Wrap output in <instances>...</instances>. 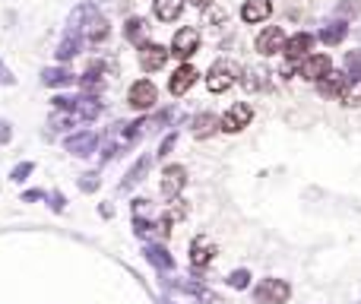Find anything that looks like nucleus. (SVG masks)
I'll return each mask as SVG.
<instances>
[{
	"mask_svg": "<svg viewBox=\"0 0 361 304\" xmlns=\"http://www.w3.org/2000/svg\"><path fill=\"white\" fill-rule=\"evenodd\" d=\"M48 206H51V213H67V197L60 194V190H48Z\"/></svg>",
	"mask_w": 361,
	"mask_h": 304,
	"instance_id": "473e14b6",
	"label": "nucleus"
},
{
	"mask_svg": "<svg viewBox=\"0 0 361 304\" xmlns=\"http://www.w3.org/2000/svg\"><path fill=\"white\" fill-rule=\"evenodd\" d=\"M133 219H146V213H149V200H143V197H137L133 200Z\"/></svg>",
	"mask_w": 361,
	"mask_h": 304,
	"instance_id": "f704fd0d",
	"label": "nucleus"
},
{
	"mask_svg": "<svg viewBox=\"0 0 361 304\" xmlns=\"http://www.w3.org/2000/svg\"><path fill=\"white\" fill-rule=\"evenodd\" d=\"M197 70H194V67L190 64H180L178 70H174V76L172 80H168V92H172V95H184V92L190 89V86H194V82H197Z\"/></svg>",
	"mask_w": 361,
	"mask_h": 304,
	"instance_id": "dca6fc26",
	"label": "nucleus"
},
{
	"mask_svg": "<svg viewBox=\"0 0 361 304\" xmlns=\"http://www.w3.org/2000/svg\"><path fill=\"white\" fill-rule=\"evenodd\" d=\"M146 19H140V16H130L127 19V25H124V38L130 41V45H137V48H146L149 41H146Z\"/></svg>",
	"mask_w": 361,
	"mask_h": 304,
	"instance_id": "4be33fe9",
	"label": "nucleus"
},
{
	"mask_svg": "<svg viewBox=\"0 0 361 304\" xmlns=\"http://www.w3.org/2000/svg\"><path fill=\"white\" fill-rule=\"evenodd\" d=\"M187 187V168L184 165H168L162 172V184H159V190H162L165 200H174L180 197V190Z\"/></svg>",
	"mask_w": 361,
	"mask_h": 304,
	"instance_id": "423d86ee",
	"label": "nucleus"
},
{
	"mask_svg": "<svg viewBox=\"0 0 361 304\" xmlns=\"http://www.w3.org/2000/svg\"><path fill=\"white\" fill-rule=\"evenodd\" d=\"M165 285H168V288H180V292H187L190 298H197V301H203V304H222L216 292H209L206 285H197V282H165Z\"/></svg>",
	"mask_w": 361,
	"mask_h": 304,
	"instance_id": "412c9836",
	"label": "nucleus"
},
{
	"mask_svg": "<svg viewBox=\"0 0 361 304\" xmlns=\"http://www.w3.org/2000/svg\"><path fill=\"white\" fill-rule=\"evenodd\" d=\"M187 3H194L197 10H209V7L216 3V0H187Z\"/></svg>",
	"mask_w": 361,
	"mask_h": 304,
	"instance_id": "58836bf2",
	"label": "nucleus"
},
{
	"mask_svg": "<svg viewBox=\"0 0 361 304\" xmlns=\"http://www.w3.org/2000/svg\"><path fill=\"white\" fill-rule=\"evenodd\" d=\"M349 89H352V80H349V73H327L321 82H317V92H321L323 99H345L349 95Z\"/></svg>",
	"mask_w": 361,
	"mask_h": 304,
	"instance_id": "1a4fd4ad",
	"label": "nucleus"
},
{
	"mask_svg": "<svg viewBox=\"0 0 361 304\" xmlns=\"http://www.w3.org/2000/svg\"><path fill=\"white\" fill-rule=\"evenodd\" d=\"M358 13H361L358 0H339L336 3V16L339 19H352V16H358Z\"/></svg>",
	"mask_w": 361,
	"mask_h": 304,
	"instance_id": "7c9ffc66",
	"label": "nucleus"
},
{
	"mask_svg": "<svg viewBox=\"0 0 361 304\" xmlns=\"http://www.w3.org/2000/svg\"><path fill=\"white\" fill-rule=\"evenodd\" d=\"M127 102H130V108H137V111H149V108H156L159 102V89L152 80H137L130 86V92H127Z\"/></svg>",
	"mask_w": 361,
	"mask_h": 304,
	"instance_id": "7ed1b4c3",
	"label": "nucleus"
},
{
	"mask_svg": "<svg viewBox=\"0 0 361 304\" xmlns=\"http://www.w3.org/2000/svg\"><path fill=\"white\" fill-rule=\"evenodd\" d=\"M345 73H349V80L352 82H361V48H355V51L345 54Z\"/></svg>",
	"mask_w": 361,
	"mask_h": 304,
	"instance_id": "cd10ccee",
	"label": "nucleus"
},
{
	"mask_svg": "<svg viewBox=\"0 0 361 304\" xmlns=\"http://www.w3.org/2000/svg\"><path fill=\"white\" fill-rule=\"evenodd\" d=\"M272 16V0H244V7H241V19L244 23H263V19Z\"/></svg>",
	"mask_w": 361,
	"mask_h": 304,
	"instance_id": "f3484780",
	"label": "nucleus"
},
{
	"mask_svg": "<svg viewBox=\"0 0 361 304\" xmlns=\"http://www.w3.org/2000/svg\"><path fill=\"white\" fill-rule=\"evenodd\" d=\"M143 257H146L159 272H174V257L168 254L162 244H146V247H143Z\"/></svg>",
	"mask_w": 361,
	"mask_h": 304,
	"instance_id": "6ab92c4d",
	"label": "nucleus"
},
{
	"mask_svg": "<svg viewBox=\"0 0 361 304\" xmlns=\"http://www.w3.org/2000/svg\"><path fill=\"white\" fill-rule=\"evenodd\" d=\"M213 260H216V244L206 238V235L190 241V264H194V270H203V266H209Z\"/></svg>",
	"mask_w": 361,
	"mask_h": 304,
	"instance_id": "4468645a",
	"label": "nucleus"
},
{
	"mask_svg": "<svg viewBox=\"0 0 361 304\" xmlns=\"http://www.w3.org/2000/svg\"><path fill=\"white\" fill-rule=\"evenodd\" d=\"M345 35H349V25H345V19H333V23H327L321 32H317V38H321L323 45H329V48H333V45L345 41Z\"/></svg>",
	"mask_w": 361,
	"mask_h": 304,
	"instance_id": "393cba45",
	"label": "nucleus"
},
{
	"mask_svg": "<svg viewBox=\"0 0 361 304\" xmlns=\"http://www.w3.org/2000/svg\"><path fill=\"white\" fill-rule=\"evenodd\" d=\"M168 58H172V51L165 48V45H156V41H149L146 48H140V67L146 70V73L162 70V67L168 64Z\"/></svg>",
	"mask_w": 361,
	"mask_h": 304,
	"instance_id": "9b49d317",
	"label": "nucleus"
},
{
	"mask_svg": "<svg viewBox=\"0 0 361 304\" xmlns=\"http://www.w3.org/2000/svg\"><path fill=\"white\" fill-rule=\"evenodd\" d=\"M254 121V108L247 105V102H235V105L222 115V130L225 133H241L244 127H251Z\"/></svg>",
	"mask_w": 361,
	"mask_h": 304,
	"instance_id": "39448f33",
	"label": "nucleus"
},
{
	"mask_svg": "<svg viewBox=\"0 0 361 304\" xmlns=\"http://www.w3.org/2000/svg\"><path fill=\"white\" fill-rule=\"evenodd\" d=\"M73 124H76L73 111H54V115H51V127H54V130H70Z\"/></svg>",
	"mask_w": 361,
	"mask_h": 304,
	"instance_id": "c756f323",
	"label": "nucleus"
},
{
	"mask_svg": "<svg viewBox=\"0 0 361 304\" xmlns=\"http://www.w3.org/2000/svg\"><path fill=\"white\" fill-rule=\"evenodd\" d=\"M0 86H16V76H13V70L3 64V58H0Z\"/></svg>",
	"mask_w": 361,
	"mask_h": 304,
	"instance_id": "c9c22d12",
	"label": "nucleus"
},
{
	"mask_svg": "<svg viewBox=\"0 0 361 304\" xmlns=\"http://www.w3.org/2000/svg\"><path fill=\"white\" fill-rule=\"evenodd\" d=\"M82 32H70L67 29L64 32V38H60V45H58V51H54V58L60 60V64H67V60H73L76 54H80V48H82Z\"/></svg>",
	"mask_w": 361,
	"mask_h": 304,
	"instance_id": "a211bd4d",
	"label": "nucleus"
},
{
	"mask_svg": "<svg viewBox=\"0 0 361 304\" xmlns=\"http://www.w3.org/2000/svg\"><path fill=\"white\" fill-rule=\"evenodd\" d=\"M190 130H194V137H197V140H209L216 130H222V117L203 111V115L194 117V127H190Z\"/></svg>",
	"mask_w": 361,
	"mask_h": 304,
	"instance_id": "aec40b11",
	"label": "nucleus"
},
{
	"mask_svg": "<svg viewBox=\"0 0 361 304\" xmlns=\"http://www.w3.org/2000/svg\"><path fill=\"white\" fill-rule=\"evenodd\" d=\"M35 172V162H19L13 172H10V181H16V184H23V181H29V174Z\"/></svg>",
	"mask_w": 361,
	"mask_h": 304,
	"instance_id": "2f4dec72",
	"label": "nucleus"
},
{
	"mask_svg": "<svg viewBox=\"0 0 361 304\" xmlns=\"http://www.w3.org/2000/svg\"><path fill=\"white\" fill-rule=\"evenodd\" d=\"M225 285L235 288V292H244V288H251V270H231L229 276H225Z\"/></svg>",
	"mask_w": 361,
	"mask_h": 304,
	"instance_id": "bb28decb",
	"label": "nucleus"
},
{
	"mask_svg": "<svg viewBox=\"0 0 361 304\" xmlns=\"http://www.w3.org/2000/svg\"><path fill=\"white\" fill-rule=\"evenodd\" d=\"M286 29L282 25H266L260 35H257V51H260L263 58H272V54H279L286 51Z\"/></svg>",
	"mask_w": 361,
	"mask_h": 304,
	"instance_id": "0eeeda50",
	"label": "nucleus"
},
{
	"mask_svg": "<svg viewBox=\"0 0 361 304\" xmlns=\"http://www.w3.org/2000/svg\"><path fill=\"white\" fill-rule=\"evenodd\" d=\"M99 133L95 130H76V133H70L64 140V146H67V152L70 156H92L95 152V146H99Z\"/></svg>",
	"mask_w": 361,
	"mask_h": 304,
	"instance_id": "9d476101",
	"label": "nucleus"
},
{
	"mask_svg": "<svg viewBox=\"0 0 361 304\" xmlns=\"http://www.w3.org/2000/svg\"><path fill=\"white\" fill-rule=\"evenodd\" d=\"M45 197H48V190H25L23 203H35V200H45Z\"/></svg>",
	"mask_w": 361,
	"mask_h": 304,
	"instance_id": "4c0bfd02",
	"label": "nucleus"
},
{
	"mask_svg": "<svg viewBox=\"0 0 361 304\" xmlns=\"http://www.w3.org/2000/svg\"><path fill=\"white\" fill-rule=\"evenodd\" d=\"M159 304H174V301H172V298H159Z\"/></svg>",
	"mask_w": 361,
	"mask_h": 304,
	"instance_id": "ea45409f",
	"label": "nucleus"
},
{
	"mask_svg": "<svg viewBox=\"0 0 361 304\" xmlns=\"http://www.w3.org/2000/svg\"><path fill=\"white\" fill-rule=\"evenodd\" d=\"M10 140H13V127H10V121H0V146H7Z\"/></svg>",
	"mask_w": 361,
	"mask_h": 304,
	"instance_id": "e433bc0d",
	"label": "nucleus"
},
{
	"mask_svg": "<svg viewBox=\"0 0 361 304\" xmlns=\"http://www.w3.org/2000/svg\"><path fill=\"white\" fill-rule=\"evenodd\" d=\"M257 304H286L292 298V285L286 279H263L254 288Z\"/></svg>",
	"mask_w": 361,
	"mask_h": 304,
	"instance_id": "f03ea898",
	"label": "nucleus"
},
{
	"mask_svg": "<svg viewBox=\"0 0 361 304\" xmlns=\"http://www.w3.org/2000/svg\"><path fill=\"white\" fill-rule=\"evenodd\" d=\"M92 3H95V0H92ZM99 3H102V0H99Z\"/></svg>",
	"mask_w": 361,
	"mask_h": 304,
	"instance_id": "a19ab883",
	"label": "nucleus"
},
{
	"mask_svg": "<svg viewBox=\"0 0 361 304\" xmlns=\"http://www.w3.org/2000/svg\"><path fill=\"white\" fill-rule=\"evenodd\" d=\"M152 162H156V156H140L137 159V162H133V168L127 174H124V181L117 184V190H121V194H127V190H133L137 187V184H143L146 181V174H149V168H152Z\"/></svg>",
	"mask_w": 361,
	"mask_h": 304,
	"instance_id": "ddd939ff",
	"label": "nucleus"
},
{
	"mask_svg": "<svg viewBox=\"0 0 361 304\" xmlns=\"http://www.w3.org/2000/svg\"><path fill=\"white\" fill-rule=\"evenodd\" d=\"M241 86L247 92H260V89H270V73L263 67H247L244 76H241Z\"/></svg>",
	"mask_w": 361,
	"mask_h": 304,
	"instance_id": "5701e85b",
	"label": "nucleus"
},
{
	"mask_svg": "<svg viewBox=\"0 0 361 304\" xmlns=\"http://www.w3.org/2000/svg\"><path fill=\"white\" fill-rule=\"evenodd\" d=\"M327 73H333V60L329 54H311L298 64V76H304L307 82H321Z\"/></svg>",
	"mask_w": 361,
	"mask_h": 304,
	"instance_id": "6e6552de",
	"label": "nucleus"
},
{
	"mask_svg": "<svg viewBox=\"0 0 361 304\" xmlns=\"http://www.w3.org/2000/svg\"><path fill=\"white\" fill-rule=\"evenodd\" d=\"M76 184H80L82 194H95V190L102 187V178H99V172H82L80 178H76Z\"/></svg>",
	"mask_w": 361,
	"mask_h": 304,
	"instance_id": "c85d7f7f",
	"label": "nucleus"
},
{
	"mask_svg": "<svg viewBox=\"0 0 361 304\" xmlns=\"http://www.w3.org/2000/svg\"><path fill=\"white\" fill-rule=\"evenodd\" d=\"M174 143H178V130H172V133H165V140L159 143V152H156V159H165L168 152L174 149Z\"/></svg>",
	"mask_w": 361,
	"mask_h": 304,
	"instance_id": "72a5a7b5",
	"label": "nucleus"
},
{
	"mask_svg": "<svg viewBox=\"0 0 361 304\" xmlns=\"http://www.w3.org/2000/svg\"><path fill=\"white\" fill-rule=\"evenodd\" d=\"M200 51V29H194V25H184V29H178L172 38V54L180 60L194 58Z\"/></svg>",
	"mask_w": 361,
	"mask_h": 304,
	"instance_id": "20e7f679",
	"label": "nucleus"
},
{
	"mask_svg": "<svg viewBox=\"0 0 361 304\" xmlns=\"http://www.w3.org/2000/svg\"><path fill=\"white\" fill-rule=\"evenodd\" d=\"M311 51H314V35H311V32L288 35V41H286V58H288V60L301 64L304 58H311Z\"/></svg>",
	"mask_w": 361,
	"mask_h": 304,
	"instance_id": "f8f14e48",
	"label": "nucleus"
},
{
	"mask_svg": "<svg viewBox=\"0 0 361 304\" xmlns=\"http://www.w3.org/2000/svg\"><path fill=\"white\" fill-rule=\"evenodd\" d=\"M80 86L89 92V95H92L95 89H102V86H105V80H102V64H92L89 70L80 76Z\"/></svg>",
	"mask_w": 361,
	"mask_h": 304,
	"instance_id": "a878e982",
	"label": "nucleus"
},
{
	"mask_svg": "<svg viewBox=\"0 0 361 304\" xmlns=\"http://www.w3.org/2000/svg\"><path fill=\"white\" fill-rule=\"evenodd\" d=\"M235 80H238V67L231 64V60H216L213 67H209V73H206V89L209 92H225V89H231L235 86Z\"/></svg>",
	"mask_w": 361,
	"mask_h": 304,
	"instance_id": "f257e3e1",
	"label": "nucleus"
},
{
	"mask_svg": "<svg viewBox=\"0 0 361 304\" xmlns=\"http://www.w3.org/2000/svg\"><path fill=\"white\" fill-rule=\"evenodd\" d=\"M41 82L48 89H64V86L80 82V76H73V70H67V67H48V70H41Z\"/></svg>",
	"mask_w": 361,
	"mask_h": 304,
	"instance_id": "2eb2a0df",
	"label": "nucleus"
},
{
	"mask_svg": "<svg viewBox=\"0 0 361 304\" xmlns=\"http://www.w3.org/2000/svg\"><path fill=\"white\" fill-rule=\"evenodd\" d=\"M152 13L162 23H174L184 13V0H152Z\"/></svg>",
	"mask_w": 361,
	"mask_h": 304,
	"instance_id": "b1692460",
	"label": "nucleus"
}]
</instances>
